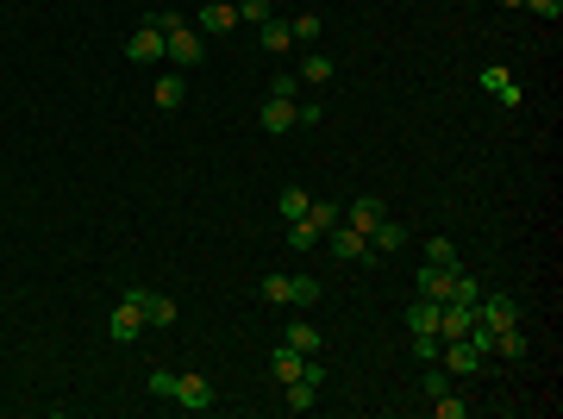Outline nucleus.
<instances>
[{
	"label": "nucleus",
	"mask_w": 563,
	"mask_h": 419,
	"mask_svg": "<svg viewBox=\"0 0 563 419\" xmlns=\"http://www.w3.org/2000/svg\"><path fill=\"white\" fill-rule=\"evenodd\" d=\"M163 57H169L182 76H188V69H201V57H207V50H201V31H194V25H175V31H163Z\"/></svg>",
	"instance_id": "1"
},
{
	"label": "nucleus",
	"mask_w": 563,
	"mask_h": 419,
	"mask_svg": "<svg viewBox=\"0 0 563 419\" xmlns=\"http://www.w3.org/2000/svg\"><path fill=\"white\" fill-rule=\"evenodd\" d=\"M319 245H326L332 257H344V263H370V257H376V251H370V238H363V232H351L344 219H338V226H332Z\"/></svg>",
	"instance_id": "2"
},
{
	"label": "nucleus",
	"mask_w": 563,
	"mask_h": 419,
	"mask_svg": "<svg viewBox=\"0 0 563 419\" xmlns=\"http://www.w3.org/2000/svg\"><path fill=\"white\" fill-rule=\"evenodd\" d=\"M476 319H482L488 332H501V325H520V300H514V294H488V288H482V300H476Z\"/></svg>",
	"instance_id": "3"
},
{
	"label": "nucleus",
	"mask_w": 563,
	"mask_h": 419,
	"mask_svg": "<svg viewBox=\"0 0 563 419\" xmlns=\"http://www.w3.org/2000/svg\"><path fill=\"white\" fill-rule=\"evenodd\" d=\"M438 357H444V370H451V376H476V370L488 363L469 338H444V344H438Z\"/></svg>",
	"instance_id": "4"
},
{
	"label": "nucleus",
	"mask_w": 563,
	"mask_h": 419,
	"mask_svg": "<svg viewBox=\"0 0 563 419\" xmlns=\"http://www.w3.org/2000/svg\"><path fill=\"white\" fill-rule=\"evenodd\" d=\"M107 332H113L120 344H139V338H144V313H139V300H132V294H126V300L113 307V319H107Z\"/></svg>",
	"instance_id": "5"
},
{
	"label": "nucleus",
	"mask_w": 563,
	"mask_h": 419,
	"mask_svg": "<svg viewBox=\"0 0 563 419\" xmlns=\"http://www.w3.org/2000/svg\"><path fill=\"white\" fill-rule=\"evenodd\" d=\"M175 407L207 414V407H213V382H207V376H175Z\"/></svg>",
	"instance_id": "6"
},
{
	"label": "nucleus",
	"mask_w": 563,
	"mask_h": 419,
	"mask_svg": "<svg viewBox=\"0 0 563 419\" xmlns=\"http://www.w3.org/2000/svg\"><path fill=\"white\" fill-rule=\"evenodd\" d=\"M126 294L139 300L144 325H175V300H169V294H150V288H126Z\"/></svg>",
	"instance_id": "7"
},
{
	"label": "nucleus",
	"mask_w": 563,
	"mask_h": 419,
	"mask_svg": "<svg viewBox=\"0 0 563 419\" xmlns=\"http://www.w3.org/2000/svg\"><path fill=\"white\" fill-rule=\"evenodd\" d=\"M126 57H132V63H163V31H156L150 19H144L132 38H126Z\"/></svg>",
	"instance_id": "8"
},
{
	"label": "nucleus",
	"mask_w": 563,
	"mask_h": 419,
	"mask_svg": "<svg viewBox=\"0 0 563 419\" xmlns=\"http://www.w3.org/2000/svg\"><path fill=\"white\" fill-rule=\"evenodd\" d=\"M382 219H389V213H382V201H376V194L351 201V213H344V226H351V232H363V238H370V232L382 226Z\"/></svg>",
	"instance_id": "9"
},
{
	"label": "nucleus",
	"mask_w": 563,
	"mask_h": 419,
	"mask_svg": "<svg viewBox=\"0 0 563 419\" xmlns=\"http://www.w3.org/2000/svg\"><path fill=\"white\" fill-rule=\"evenodd\" d=\"M469 325H476V307H457V300L438 307V344H444V338H463Z\"/></svg>",
	"instance_id": "10"
},
{
	"label": "nucleus",
	"mask_w": 563,
	"mask_h": 419,
	"mask_svg": "<svg viewBox=\"0 0 563 419\" xmlns=\"http://www.w3.org/2000/svg\"><path fill=\"white\" fill-rule=\"evenodd\" d=\"M232 25H238V0H207V6H201V31L219 38V31H232Z\"/></svg>",
	"instance_id": "11"
},
{
	"label": "nucleus",
	"mask_w": 563,
	"mask_h": 419,
	"mask_svg": "<svg viewBox=\"0 0 563 419\" xmlns=\"http://www.w3.org/2000/svg\"><path fill=\"white\" fill-rule=\"evenodd\" d=\"M150 101H156L163 113H175V107L188 101V82H182V69H169V76H156V88H150Z\"/></svg>",
	"instance_id": "12"
},
{
	"label": "nucleus",
	"mask_w": 563,
	"mask_h": 419,
	"mask_svg": "<svg viewBox=\"0 0 563 419\" xmlns=\"http://www.w3.org/2000/svg\"><path fill=\"white\" fill-rule=\"evenodd\" d=\"M451 281H457V270H438V263H425V270H420V294L444 307V300H451Z\"/></svg>",
	"instance_id": "13"
},
{
	"label": "nucleus",
	"mask_w": 563,
	"mask_h": 419,
	"mask_svg": "<svg viewBox=\"0 0 563 419\" xmlns=\"http://www.w3.org/2000/svg\"><path fill=\"white\" fill-rule=\"evenodd\" d=\"M264 132H294V101H288V94H270V101H264Z\"/></svg>",
	"instance_id": "14"
},
{
	"label": "nucleus",
	"mask_w": 563,
	"mask_h": 419,
	"mask_svg": "<svg viewBox=\"0 0 563 419\" xmlns=\"http://www.w3.org/2000/svg\"><path fill=\"white\" fill-rule=\"evenodd\" d=\"M407 332H414V338H425V332H432V338H438V300H414V307H407Z\"/></svg>",
	"instance_id": "15"
},
{
	"label": "nucleus",
	"mask_w": 563,
	"mask_h": 419,
	"mask_svg": "<svg viewBox=\"0 0 563 419\" xmlns=\"http://www.w3.org/2000/svg\"><path fill=\"white\" fill-rule=\"evenodd\" d=\"M526 351H532V344H526V332H520V325H501V332H495V357H507V363H520Z\"/></svg>",
	"instance_id": "16"
},
{
	"label": "nucleus",
	"mask_w": 563,
	"mask_h": 419,
	"mask_svg": "<svg viewBox=\"0 0 563 419\" xmlns=\"http://www.w3.org/2000/svg\"><path fill=\"white\" fill-rule=\"evenodd\" d=\"M319 31H326L319 13H294V19H288V38H294V44H319Z\"/></svg>",
	"instance_id": "17"
},
{
	"label": "nucleus",
	"mask_w": 563,
	"mask_h": 419,
	"mask_svg": "<svg viewBox=\"0 0 563 419\" xmlns=\"http://www.w3.org/2000/svg\"><path fill=\"white\" fill-rule=\"evenodd\" d=\"M482 88H488V94H501L507 107H520V82H514L507 69H482Z\"/></svg>",
	"instance_id": "18"
},
{
	"label": "nucleus",
	"mask_w": 563,
	"mask_h": 419,
	"mask_svg": "<svg viewBox=\"0 0 563 419\" xmlns=\"http://www.w3.org/2000/svg\"><path fill=\"white\" fill-rule=\"evenodd\" d=\"M307 219H313V226H319V238H326V232L344 219V207H338V201H307Z\"/></svg>",
	"instance_id": "19"
},
{
	"label": "nucleus",
	"mask_w": 563,
	"mask_h": 419,
	"mask_svg": "<svg viewBox=\"0 0 563 419\" xmlns=\"http://www.w3.org/2000/svg\"><path fill=\"white\" fill-rule=\"evenodd\" d=\"M313 245H319V226H313L307 213H300V219H288V251H313Z\"/></svg>",
	"instance_id": "20"
},
{
	"label": "nucleus",
	"mask_w": 563,
	"mask_h": 419,
	"mask_svg": "<svg viewBox=\"0 0 563 419\" xmlns=\"http://www.w3.org/2000/svg\"><path fill=\"white\" fill-rule=\"evenodd\" d=\"M313 395H319V382H307V376H300V382H288L282 407H288V414H307V407H313Z\"/></svg>",
	"instance_id": "21"
},
{
	"label": "nucleus",
	"mask_w": 563,
	"mask_h": 419,
	"mask_svg": "<svg viewBox=\"0 0 563 419\" xmlns=\"http://www.w3.org/2000/svg\"><path fill=\"white\" fill-rule=\"evenodd\" d=\"M451 300H457V307H476V300H482V276L457 270V281H451Z\"/></svg>",
	"instance_id": "22"
},
{
	"label": "nucleus",
	"mask_w": 563,
	"mask_h": 419,
	"mask_svg": "<svg viewBox=\"0 0 563 419\" xmlns=\"http://www.w3.org/2000/svg\"><path fill=\"white\" fill-rule=\"evenodd\" d=\"M257 44H264V50H288V44H294V38H288V19H264V25H257Z\"/></svg>",
	"instance_id": "23"
},
{
	"label": "nucleus",
	"mask_w": 563,
	"mask_h": 419,
	"mask_svg": "<svg viewBox=\"0 0 563 419\" xmlns=\"http://www.w3.org/2000/svg\"><path fill=\"white\" fill-rule=\"evenodd\" d=\"M300 76H307L313 88H319V82H332V57H326V50H307V57H300Z\"/></svg>",
	"instance_id": "24"
},
{
	"label": "nucleus",
	"mask_w": 563,
	"mask_h": 419,
	"mask_svg": "<svg viewBox=\"0 0 563 419\" xmlns=\"http://www.w3.org/2000/svg\"><path fill=\"white\" fill-rule=\"evenodd\" d=\"M401 238H407V232H401L395 219H382V226L370 232V251H376V257H382V251H401Z\"/></svg>",
	"instance_id": "25"
},
{
	"label": "nucleus",
	"mask_w": 563,
	"mask_h": 419,
	"mask_svg": "<svg viewBox=\"0 0 563 419\" xmlns=\"http://www.w3.org/2000/svg\"><path fill=\"white\" fill-rule=\"evenodd\" d=\"M425 263H438V270H463V257H457L451 238H432V245H425Z\"/></svg>",
	"instance_id": "26"
},
{
	"label": "nucleus",
	"mask_w": 563,
	"mask_h": 419,
	"mask_svg": "<svg viewBox=\"0 0 563 419\" xmlns=\"http://www.w3.org/2000/svg\"><path fill=\"white\" fill-rule=\"evenodd\" d=\"M288 351H300V357H313V351H319V332H313L307 319H294V325H288Z\"/></svg>",
	"instance_id": "27"
},
{
	"label": "nucleus",
	"mask_w": 563,
	"mask_h": 419,
	"mask_svg": "<svg viewBox=\"0 0 563 419\" xmlns=\"http://www.w3.org/2000/svg\"><path fill=\"white\" fill-rule=\"evenodd\" d=\"M288 300H319V276H288Z\"/></svg>",
	"instance_id": "28"
},
{
	"label": "nucleus",
	"mask_w": 563,
	"mask_h": 419,
	"mask_svg": "<svg viewBox=\"0 0 563 419\" xmlns=\"http://www.w3.org/2000/svg\"><path fill=\"white\" fill-rule=\"evenodd\" d=\"M238 19L264 25V19H276V0H238Z\"/></svg>",
	"instance_id": "29"
},
{
	"label": "nucleus",
	"mask_w": 563,
	"mask_h": 419,
	"mask_svg": "<svg viewBox=\"0 0 563 419\" xmlns=\"http://www.w3.org/2000/svg\"><path fill=\"white\" fill-rule=\"evenodd\" d=\"M420 395H425V401H438V395H451V370H425Z\"/></svg>",
	"instance_id": "30"
},
{
	"label": "nucleus",
	"mask_w": 563,
	"mask_h": 419,
	"mask_svg": "<svg viewBox=\"0 0 563 419\" xmlns=\"http://www.w3.org/2000/svg\"><path fill=\"white\" fill-rule=\"evenodd\" d=\"M270 307H288V276H264V288H257Z\"/></svg>",
	"instance_id": "31"
},
{
	"label": "nucleus",
	"mask_w": 563,
	"mask_h": 419,
	"mask_svg": "<svg viewBox=\"0 0 563 419\" xmlns=\"http://www.w3.org/2000/svg\"><path fill=\"white\" fill-rule=\"evenodd\" d=\"M432 414H438V419H463V414H469V401H457V395H438V401H432Z\"/></svg>",
	"instance_id": "32"
},
{
	"label": "nucleus",
	"mask_w": 563,
	"mask_h": 419,
	"mask_svg": "<svg viewBox=\"0 0 563 419\" xmlns=\"http://www.w3.org/2000/svg\"><path fill=\"white\" fill-rule=\"evenodd\" d=\"M307 201H313V194H300V188H288V194H282V219H300V213H307Z\"/></svg>",
	"instance_id": "33"
},
{
	"label": "nucleus",
	"mask_w": 563,
	"mask_h": 419,
	"mask_svg": "<svg viewBox=\"0 0 563 419\" xmlns=\"http://www.w3.org/2000/svg\"><path fill=\"white\" fill-rule=\"evenodd\" d=\"M150 395H163V401H175V370H150Z\"/></svg>",
	"instance_id": "34"
},
{
	"label": "nucleus",
	"mask_w": 563,
	"mask_h": 419,
	"mask_svg": "<svg viewBox=\"0 0 563 419\" xmlns=\"http://www.w3.org/2000/svg\"><path fill=\"white\" fill-rule=\"evenodd\" d=\"M532 13H545V19H563V0H526Z\"/></svg>",
	"instance_id": "35"
},
{
	"label": "nucleus",
	"mask_w": 563,
	"mask_h": 419,
	"mask_svg": "<svg viewBox=\"0 0 563 419\" xmlns=\"http://www.w3.org/2000/svg\"><path fill=\"white\" fill-rule=\"evenodd\" d=\"M501 6H526V0H501Z\"/></svg>",
	"instance_id": "36"
}]
</instances>
